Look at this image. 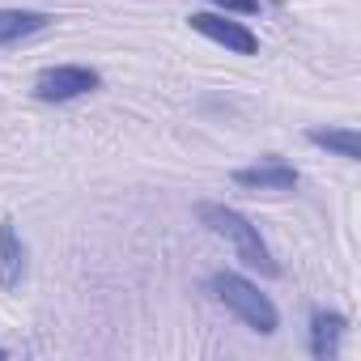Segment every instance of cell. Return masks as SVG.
<instances>
[{
    "label": "cell",
    "mask_w": 361,
    "mask_h": 361,
    "mask_svg": "<svg viewBox=\"0 0 361 361\" xmlns=\"http://www.w3.org/2000/svg\"><path fill=\"white\" fill-rule=\"evenodd\" d=\"M196 217H200L217 238H226V243L234 247V255H238L247 268H259L264 276H276V272H281V264L272 259L268 243L259 238V226H251L238 209H230V204H213V200H200V204H196Z\"/></svg>",
    "instance_id": "obj_1"
},
{
    "label": "cell",
    "mask_w": 361,
    "mask_h": 361,
    "mask_svg": "<svg viewBox=\"0 0 361 361\" xmlns=\"http://www.w3.org/2000/svg\"><path fill=\"white\" fill-rule=\"evenodd\" d=\"M209 289H213V298H217L230 314H238L251 331L272 336V331L281 327L276 306H272L268 293H259V285H251L247 276H238V272H213V276H209Z\"/></svg>",
    "instance_id": "obj_2"
},
{
    "label": "cell",
    "mask_w": 361,
    "mask_h": 361,
    "mask_svg": "<svg viewBox=\"0 0 361 361\" xmlns=\"http://www.w3.org/2000/svg\"><path fill=\"white\" fill-rule=\"evenodd\" d=\"M102 85V77L85 64H56V68H43L35 77V98L39 102H73V98H85Z\"/></svg>",
    "instance_id": "obj_3"
},
{
    "label": "cell",
    "mask_w": 361,
    "mask_h": 361,
    "mask_svg": "<svg viewBox=\"0 0 361 361\" xmlns=\"http://www.w3.org/2000/svg\"><path fill=\"white\" fill-rule=\"evenodd\" d=\"M188 26H192L196 35H204V39L221 43V47H226V51H234V56H255V51H259V35H255V30H247L243 22H230L226 13H192V18H188Z\"/></svg>",
    "instance_id": "obj_4"
},
{
    "label": "cell",
    "mask_w": 361,
    "mask_h": 361,
    "mask_svg": "<svg viewBox=\"0 0 361 361\" xmlns=\"http://www.w3.org/2000/svg\"><path fill=\"white\" fill-rule=\"evenodd\" d=\"M230 178L238 188H247V192H293L302 183V174L289 161H281V157H268L259 166H238Z\"/></svg>",
    "instance_id": "obj_5"
},
{
    "label": "cell",
    "mask_w": 361,
    "mask_h": 361,
    "mask_svg": "<svg viewBox=\"0 0 361 361\" xmlns=\"http://www.w3.org/2000/svg\"><path fill=\"white\" fill-rule=\"evenodd\" d=\"M344 327H348V319L340 310H314L310 314V357L314 361H331L340 353Z\"/></svg>",
    "instance_id": "obj_6"
},
{
    "label": "cell",
    "mask_w": 361,
    "mask_h": 361,
    "mask_svg": "<svg viewBox=\"0 0 361 361\" xmlns=\"http://www.w3.org/2000/svg\"><path fill=\"white\" fill-rule=\"evenodd\" d=\"M22 281H26V243L5 217L0 221V289H18Z\"/></svg>",
    "instance_id": "obj_7"
},
{
    "label": "cell",
    "mask_w": 361,
    "mask_h": 361,
    "mask_svg": "<svg viewBox=\"0 0 361 361\" xmlns=\"http://www.w3.org/2000/svg\"><path fill=\"white\" fill-rule=\"evenodd\" d=\"M51 18L39 9H0V47H13L30 35H39Z\"/></svg>",
    "instance_id": "obj_8"
},
{
    "label": "cell",
    "mask_w": 361,
    "mask_h": 361,
    "mask_svg": "<svg viewBox=\"0 0 361 361\" xmlns=\"http://www.w3.org/2000/svg\"><path fill=\"white\" fill-rule=\"evenodd\" d=\"M306 140L319 145V149H327V153H336V157H344V161H361V136H357V128H310Z\"/></svg>",
    "instance_id": "obj_9"
},
{
    "label": "cell",
    "mask_w": 361,
    "mask_h": 361,
    "mask_svg": "<svg viewBox=\"0 0 361 361\" xmlns=\"http://www.w3.org/2000/svg\"><path fill=\"white\" fill-rule=\"evenodd\" d=\"M209 5H217L221 13H243V18L259 13V0H209Z\"/></svg>",
    "instance_id": "obj_10"
},
{
    "label": "cell",
    "mask_w": 361,
    "mask_h": 361,
    "mask_svg": "<svg viewBox=\"0 0 361 361\" xmlns=\"http://www.w3.org/2000/svg\"><path fill=\"white\" fill-rule=\"evenodd\" d=\"M5 357H9V348H0V361H5Z\"/></svg>",
    "instance_id": "obj_11"
},
{
    "label": "cell",
    "mask_w": 361,
    "mask_h": 361,
    "mask_svg": "<svg viewBox=\"0 0 361 361\" xmlns=\"http://www.w3.org/2000/svg\"><path fill=\"white\" fill-rule=\"evenodd\" d=\"M268 5H281V0H268Z\"/></svg>",
    "instance_id": "obj_12"
}]
</instances>
